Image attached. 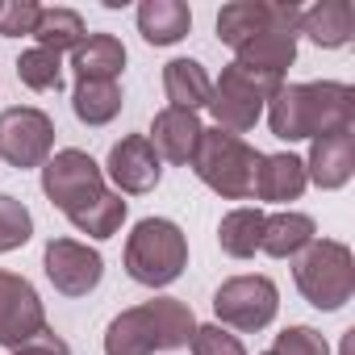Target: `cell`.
Returning <instances> with one entry per match:
<instances>
[{"instance_id":"cell-1","label":"cell","mask_w":355,"mask_h":355,"mask_svg":"<svg viewBox=\"0 0 355 355\" xmlns=\"http://www.w3.org/2000/svg\"><path fill=\"white\" fill-rule=\"evenodd\" d=\"M268 125L280 142H305L338 130H355V88L343 80H309L280 84L263 105Z\"/></svg>"},{"instance_id":"cell-2","label":"cell","mask_w":355,"mask_h":355,"mask_svg":"<svg viewBox=\"0 0 355 355\" xmlns=\"http://www.w3.org/2000/svg\"><path fill=\"white\" fill-rule=\"evenodd\" d=\"M197 334V313L180 297H150L134 309H121L105 326V355H155L180 351Z\"/></svg>"},{"instance_id":"cell-3","label":"cell","mask_w":355,"mask_h":355,"mask_svg":"<svg viewBox=\"0 0 355 355\" xmlns=\"http://www.w3.org/2000/svg\"><path fill=\"white\" fill-rule=\"evenodd\" d=\"M263 150H255L247 138L205 125L201 142L189 159V167L197 171V180L205 189H214L222 201H251L255 197V171H259Z\"/></svg>"},{"instance_id":"cell-4","label":"cell","mask_w":355,"mask_h":355,"mask_svg":"<svg viewBox=\"0 0 355 355\" xmlns=\"http://www.w3.org/2000/svg\"><path fill=\"white\" fill-rule=\"evenodd\" d=\"M125 276L142 288H167L189 268V234L171 218H142L125 234Z\"/></svg>"},{"instance_id":"cell-5","label":"cell","mask_w":355,"mask_h":355,"mask_svg":"<svg viewBox=\"0 0 355 355\" xmlns=\"http://www.w3.org/2000/svg\"><path fill=\"white\" fill-rule=\"evenodd\" d=\"M293 280H297V293L313 309L338 313L355 297V255L338 239H313L293 259Z\"/></svg>"},{"instance_id":"cell-6","label":"cell","mask_w":355,"mask_h":355,"mask_svg":"<svg viewBox=\"0 0 355 355\" xmlns=\"http://www.w3.org/2000/svg\"><path fill=\"white\" fill-rule=\"evenodd\" d=\"M284 80H272V76H255L239 63H226L222 76L214 80V92H209V113L218 121V130H230V134H251L263 117V105L272 101V92L280 88Z\"/></svg>"},{"instance_id":"cell-7","label":"cell","mask_w":355,"mask_h":355,"mask_svg":"<svg viewBox=\"0 0 355 355\" xmlns=\"http://www.w3.org/2000/svg\"><path fill=\"white\" fill-rule=\"evenodd\" d=\"M214 313H218V326H226L234 334H255V330L276 322L280 288L272 276H259V272L255 276H230L214 293Z\"/></svg>"},{"instance_id":"cell-8","label":"cell","mask_w":355,"mask_h":355,"mask_svg":"<svg viewBox=\"0 0 355 355\" xmlns=\"http://www.w3.org/2000/svg\"><path fill=\"white\" fill-rule=\"evenodd\" d=\"M38 171H42V193H46V201L63 218L76 214V209H84V205H92L105 193V171H101V163L88 150H80V146L55 150Z\"/></svg>"},{"instance_id":"cell-9","label":"cell","mask_w":355,"mask_h":355,"mask_svg":"<svg viewBox=\"0 0 355 355\" xmlns=\"http://www.w3.org/2000/svg\"><path fill=\"white\" fill-rule=\"evenodd\" d=\"M55 155V121L38 105H9L0 113V163L17 171L42 167Z\"/></svg>"},{"instance_id":"cell-10","label":"cell","mask_w":355,"mask_h":355,"mask_svg":"<svg viewBox=\"0 0 355 355\" xmlns=\"http://www.w3.org/2000/svg\"><path fill=\"white\" fill-rule=\"evenodd\" d=\"M272 30L301 38V5H293V0H230L218 13V38L230 51H239L243 42L272 34Z\"/></svg>"},{"instance_id":"cell-11","label":"cell","mask_w":355,"mask_h":355,"mask_svg":"<svg viewBox=\"0 0 355 355\" xmlns=\"http://www.w3.org/2000/svg\"><path fill=\"white\" fill-rule=\"evenodd\" d=\"M42 268H46V280L55 284V293H63V297H88L105 280L101 251L80 239H51L42 251Z\"/></svg>"},{"instance_id":"cell-12","label":"cell","mask_w":355,"mask_h":355,"mask_svg":"<svg viewBox=\"0 0 355 355\" xmlns=\"http://www.w3.org/2000/svg\"><path fill=\"white\" fill-rule=\"evenodd\" d=\"M109 180H113V193L121 197H142V193H155L159 180H163V159L155 155L150 138L146 134H125L121 142H113L105 167H101Z\"/></svg>"},{"instance_id":"cell-13","label":"cell","mask_w":355,"mask_h":355,"mask_svg":"<svg viewBox=\"0 0 355 355\" xmlns=\"http://www.w3.org/2000/svg\"><path fill=\"white\" fill-rule=\"evenodd\" d=\"M42 326H51V322H46V305H42L38 288L26 276L0 268V347L17 351Z\"/></svg>"},{"instance_id":"cell-14","label":"cell","mask_w":355,"mask_h":355,"mask_svg":"<svg viewBox=\"0 0 355 355\" xmlns=\"http://www.w3.org/2000/svg\"><path fill=\"white\" fill-rule=\"evenodd\" d=\"M305 175H309V184H318L322 193L347 189L351 175H355V130H338V134L309 138Z\"/></svg>"},{"instance_id":"cell-15","label":"cell","mask_w":355,"mask_h":355,"mask_svg":"<svg viewBox=\"0 0 355 355\" xmlns=\"http://www.w3.org/2000/svg\"><path fill=\"white\" fill-rule=\"evenodd\" d=\"M201 113H189V109H159L155 113V121H150V146H155V155L163 159V163H171V167H189V159H193V150H197V142H201Z\"/></svg>"},{"instance_id":"cell-16","label":"cell","mask_w":355,"mask_h":355,"mask_svg":"<svg viewBox=\"0 0 355 355\" xmlns=\"http://www.w3.org/2000/svg\"><path fill=\"white\" fill-rule=\"evenodd\" d=\"M309 189V175H305V159L293 155V150H276V155H263L259 159V171H255V197L263 205H293L301 201Z\"/></svg>"},{"instance_id":"cell-17","label":"cell","mask_w":355,"mask_h":355,"mask_svg":"<svg viewBox=\"0 0 355 355\" xmlns=\"http://www.w3.org/2000/svg\"><path fill=\"white\" fill-rule=\"evenodd\" d=\"M301 38H309L322 51H343L355 38L351 0H318V5L301 9Z\"/></svg>"},{"instance_id":"cell-18","label":"cell","mask_w":355,"mask_h":355,"mask_svg":"<svg viewBox=\"0 0 355 355\" xmlns=\"http://www.w3.org/2000/svg\"><path fill=\"white\" fill-rule=\"evenodd\" d=\"M313 239H318V222L309 214H297V209L263 214V239H259L263 255H272V259H297Z\"/></svg>"},{"instance_id":"cell-19","label":"cell","mask_w":355,"mask_h":355,"mask_svg":"<svg viewBox=\"0 0 355 355\" xmlns=\"http://www.w3.org/2000/svg\"><path fill=\"white\" fill-rule=\"evenodd\" d=\"M193 30V9L184 0H142L138 5V34L150 46H175Z\"/></svg>"},{"instance_id":"cell-20","label":"cell","mask_w":355,"mask_h":355,"mask_svg":"<svg viewBox=\"0 0 355 355\" xmlns=\"http://www.w3.org/2000/svg\"><path fill=\"white\" fill-rule=\"evenodd\" d=\"M234 63L255 71V76H272V80H284L288 67L297 63V34H284V30H272V34H259L251 42H243L234 51Z\"/></svg>"},{"instance_id":"cell-21","label":"cell","mask_w":355,"mask_h":355,"mask_svg":"<svg viewBox=\"0 0 355 355\" xmlns=\"http://www.w3.org/2000/svg\"><path fill=\"white\" fill-rule=\"evenodd\" d=\"M163 92H167L171 109L201 113L209 105L214 80H209L205 63H197V59H171V63H163Z\"/></svg>"},{"instance_id":"cell-22","label":"cell","mask_w":355,"mask_h":355,"mask_svg":"<svg viewBox=\"0 0 355 355\" xmlns=\"http://www.w3.org/2000/svg\"><path fill=\"white\" fill-rule=\"evenodd\" d=\"M71 71L76 80H121L125 71V46L117 34H88L71 51Z\"/></svg>"},{"instance_id":"cell-23","label":"cell","mask_w":355,"mask_h":355,"mask_svg":"<svg viewBox=\"0 0 355 355\" xmlns=\"http://www.w3.org/2000/svg\"><path fill=\"white\" fill-rule=\"evenodd\" d=\"M121 105H125V96H121L117 80H76V88H71V113L84 125H109L121 113Z\"/></svg>"},{"instance_id":"cell-24","label":"cell","mask_w":355,"mask_h":355,"mask_svg":"<svg viewBox=\"0 0 355 355\" xmlns=\"http://www.w3.org/2000/svg\"><path fill=\"white\" fill-rule=\"evenodd\" d=\"M259 239H263V209H255V205H234L218 222V243L230 259H255Z\"/></svg>"},{"instance_id":"cell-25","label":"cell","mask_w":355,"mask_h":355,"mask_svg":"<svg viewBox=\"0 0 355 355\" xmlns=\"http://www.w3.org/2000/svg\"><path fill=\"white\" fill-rule=\"evenodd\" d=\"M34 38H38V46H42V51L71 55V51H76L84 38H88V26H84V17H80L76 9H63V5H55V9H42V13H38Z\"/></svg>"},{"instance_id":"cell-26","label":"cell","mask_w":355,"mask_h":355,"mask_svg":"<svg viewBox=\"0 0 355 355\" xmlns=\"http://www.w3.org/2000/svg\"><path fill=\"white\" fill-rule=\"evenodd\" d=\"M125 214H130V201H125L121 193L105 189L92 205H84V209L67 214V222H71L80 234H88V239H113V234L125 226Z\"/></svg>"},{"instance_id":"cell-27","label":"cell","mask_w":355,"mask_h":355,"mask_svg":"<svg viewBox=\"0 0 355 355\" xmlns=\"http://www.w3.org/2000/svg\"><path fill=\"white\" fill-rule=\"evenodd\" d=\"M17 80H21L30 92H59V88H63V55L42 51V46L21 51V59H17Z\"/></svg>"},{"instance_id":"cell-28","label":"cell","mask_w":355,"mask_h":355,"mask_svg":"<svg viewBox=\"0 0 355 355\" xmlns=\"http://www.w3.org/2000/svg\"><path fill=\"white\" fill-rule=\"evenodd\" d=\"M34 239V214L13 193H0V255L21 251Z\"/></svg>"},{"instance_id":"cell-29","label":"cell","mask_w":355,"mask_h":355,"mask_svg":"<svg viewBox=\"0 0 355 355\" xmlns=\"http://www.w3.org/2000/svg\"><path fill=\"white\" fill-rule=\"evenodd\" d=\"M189 351H193V355H247L243 338H239L234 330L218 326V322H209V326H197V334L189 338Z\"/></svg>"},{"instance_id":"cell-30","label":"cell","mask_w":355,"mask_h":355,"mask_svg":"<svg viewBox=\"0 0 355 355\" xmlns=\"http://www.w3.org/2000/svg\"><path fill=\"white\" fill-rule=\"evenodd\" d=\"M42 5L34 0H0V38H34Z\"/></svg>"},{"instance_id":"cell-31","label":"cell","mask_w":355,"mask_h":355,"mask_svg":"<svg viewBox=\"0 0 355 355\" xmlns=\"http://www.w3.org/2000/svg\"><path fill=\"white\" fill-rule=\"evenodd\" d=\"M272 355H330V343L313 326H284L272 343Z\"/></svg>"},{"instance_id":"cell-32","label":"cell","mask_w":355,"mask_h":355,"mask_svg":"<svg viewBox=\"0 0 355 355\" xmlns=\"http://www.w3.org/2000/svg\"><path fill=\"white\" fill-rule=\"evenodd\" d=\"M13 355H76V351H71V343H67L63 334H55L51 326H42V330H38L34 338H26Z\"/></svg>"},{"instance_id":"cell-33","label":"cell","mask_w":355,"mask_h":355,"mask_svg":"<svg viewBox=\"0 0 355 355\" xmlns=\"http://www.w3.org/2000/svg\"><path fill=\"white\" fill-rule=\"evenodd\" d=\"M263 355H272V351H263Z\"/></svg>"},{"instance_id":"cell-34","label":"cell","mask_w":355,"mask_h":355,"mask_svg":"<svg viewBox=\"0 0 355 355\" xmlns=\"http://www.w3.org/2000/svg\"><path fill=\"white\" fill-rule=\"evenodd\" d=\"M9 355H13V351H9Z\"/></svg>"}]
</instances>
